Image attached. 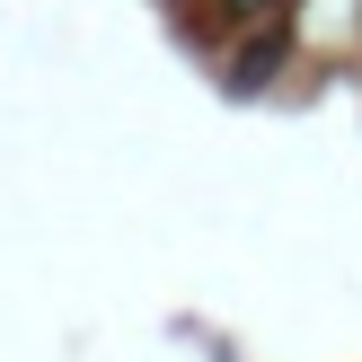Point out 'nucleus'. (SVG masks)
<instances>
[{"label":"nucleus","instance_id":"1","mask_svg":"<svg viewBox=\"0 0 362 362\" xmlns=\"http://www.w3.org/2000/svg\"><path fill=\"white\" fill-rule=\"evenodd\" d=\"M230 9H239V18H247V9H265V0H230Z\"/></svg>","mask_w":362,"mask_h":362}]
</instances>
